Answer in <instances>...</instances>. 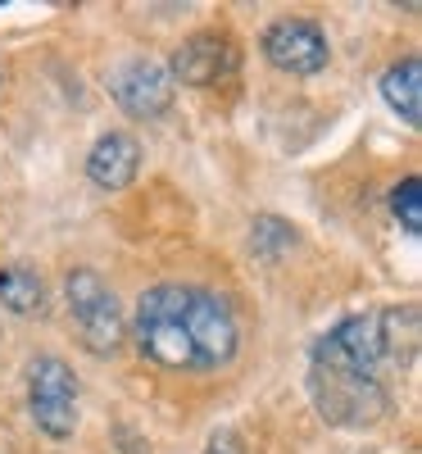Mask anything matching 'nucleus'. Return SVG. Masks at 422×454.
Listing matches in <instances>:
<instances>
[{"label": "nucleus", "mask_w": 422, "mask_h": 454, "mask_svg": "<svg viewBox=\"0 0 422 454\" xmlns=\"http://www.w3.org/2000/svg\"><path fill=\"white\" fill-rule=\"evenodd\" d=\"M0 82H5V64H0Z\"/></svg>", "instance_id": "2eb2a0df"}, {"label": "nucleus", "mask_w": 422, "mask_h": 454, "mask_svg": "<svg viewBox=\"0 0 422 454\" xmlns=\"http://www.w3.org/2000/svg\"><path fill=\"white\" fill-rule=\"evenodd\" d=\"M109 96L119 100V109L132 114V119H164L173 109L177 82H173L168 64L150 59V55H132L109 73Z\"/></svg>", "instance_id": "423d86ee"}, {"label": "nucleus", "mask_w": 422, "mask_h": 454, "mask_svg": "<svg viewBox=\"0 0 422 454\" xmlns=\"http://www.w3.org/2000/svg\"><path fill=\"white\" fill-rule=\"evenodd\" d=\"M309 395L318 413L332 427H372L391 413V391L387 382H368V377H345V372H323L309 368Z\"/></svg>", "instance_id": "20e7f679"}, {"label": "nucleus", "mask_w": 422, "mask_h": 454, "mask_svg": "<svg viewBox=\"0 0 422 454\" xmlns=\"http://www.w3.org/2000/svg\"><path fill=\"white\" fill-rule=\"evenodd\" d=\"M64 300H68V314L78 323V336L91 355H113L128 336L123 309H119V295L109 291V282L91 269H73L64 278Z\"/></svg>", "instance_id": "7ed1b4c3"}, {"label": "nucleus", "mask_w": 422, "mask_h": 454, "mask_svg": "<svg viewBox=\"0 0 422 454\" xmlns=\"http://www.w3.org/2000/svg\"><path fill=\"white\" fill-rule=\"evenodd\" d=\"M391 214L400 218V227L409 237L422 232V182L418 177H404L395 192H391Z\"/></svg>", "instance_id": "ddd939ff"}, {"label": "nucleus", "mask_w": 422, "mask_h": 454, "mask_svg": "<svg viewBox=\"0 0 422 454\" xmlns=\"http://www.w3.org/2000/svg\"><path fill=\"white\" fill-rule=\"evenodd\" d=\"M381 96H387V105L400 114L409 128H418V114H422V59L404 55L400 64H391L387 73H381Z\"/></svg>", "instance_id": "9d476101"}, {"label": "nucleus", "mask_w": 422, "mask_h": 454, "mask_svg": "<svg viewBox=\"0 0 422 454\" xmlns=\"http://www.w3.org/2000/svg\"><path fill=\"white\" fill-rule=\"evenodd\" d=\"M27 413L51 441L78 432V377L59 355H36L27 364Z\"/></svg>", "instance_id": "39448f33"}, {"label": "nucleus", "mask_w": 422, "mask_h": 454, "mask_svg": "<svg viewBox=\"0 0 422 454\" xmlns=\"http://www.w3.org/2000/svg\"><path fill=\"white\" fill-rule=\"evenodd\" d=\"M209 454H246V445H241L237 432H214L209 436Z\"/></svg>", "instance_id": "4468645a"}, {"label": "nucleus", "mask_w": 422, "mask_h": 454, "mask_svg": "<svg viewBox=\"0 0 422 454\" xmlns=\"http://www.w3.org/2000/svg\"><path fill=\"white\" fill-rule=\"evenodd\" d=\"M237 64H241V51L232 46L227 32H196L173 51L168 73L173 82H186V87H218L237 73Z\"/></svg>", "instance_id": "6e6552de"}, {"label": "nucleus", "mask_w": 422, "mask_h": 454, "mask_svg": "<svg viewBox=\"0 0 422 454\" xmlns=\"http://www.w3.org/2000/svg\"><path fill=\"white\" fill-rule=\"evenodd\" d=\"M0 305H5L10 314H42L46 309V282L36 269H27V263H5L0 269Z\"/></svg>", "instance_id": "9b49d317"}, {"label": "nucleus", "mask_w": 422, "mask_h": 454, "mask_svg": "<svg viewBox=\"0 0 422 454\" xmlns=\"http://www.w3.org/2000/svg\"><path fill=\"white\" fill-rule=\"evenodd\" d=\"M259 46L268 55V64L291 73V78H314V73L327 68L332 59V46H327V32L314 23V19H277V23H268L263 36H259Z\"/></svg>", "instance_id": "0eeeda50"}, {"label": "nucleus", "mask_w": 422, "mask_h": 454, "mask_svg": "<svg viewBox=\"0 0 422 454\" xmlns=\"http://www.w3.org/2000/svg\"><path fill=\"white\" fill-rule=\"evenodd\" d=\"M137 168H141V141L132 132H105L87 155V177L100 192H123V186H132Z\"/></svg>", "instance_id": "1a4fd4ad"}, {"label": "nucleus", "mask_w": 422, "mask_h": 454, "mask_svg": "<svg viewBox=\"0 0 422 454\" xmlns=\"http://www.w3.org/2000/svg\"><path fill=\"white\" fill-rule=\"evenodd\" d=\"M250 246H254V254H263L268 263L273 259H282L291 246H295V227L291 223H282V218H254V232H250Z\"/></svg>", "instance_id": "f8f14e48"}, {"label": "nucleus", "mask_w": 422, "mask_h": 454, "mask_svg": "<svg viewBox=\"0 0 422 454\" xmlns=\"http://www.w3.org/2000/svg\"><path fill=\"white\" fill-rule=\"evenodd\" d=\"M137 350L168 372H218L237 355V314L205 286L164 282L137 300L132 314Z\"/></svg>", "instance_id": "f257e3e1"}, {"label": "nucleus", "mask_w": 422, "mask_h": 454, "mask_svg": "<svg viewBox=\"0 0 422 454\" xmlns=\"http://www.w3.org/2000/svg\"><path fill=\"white\" fill-rule=\"evenodd\" d=\"M413 359H418V305L350 314L336 327H327L309 350V368L368 377V382H381L387 372L409 368Z\"/></svg>", "instance_id": "f03ea898"}]
</instances>
